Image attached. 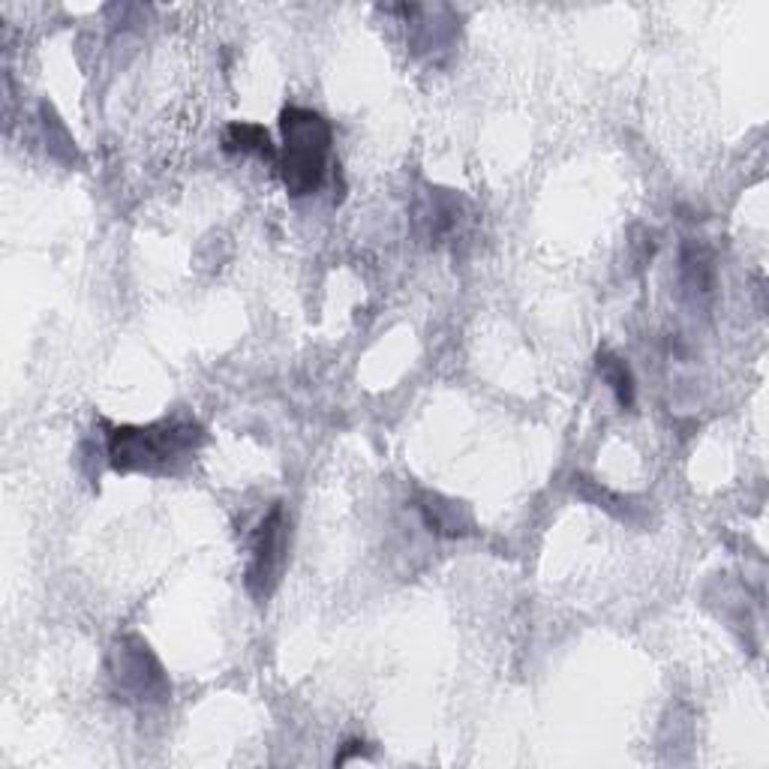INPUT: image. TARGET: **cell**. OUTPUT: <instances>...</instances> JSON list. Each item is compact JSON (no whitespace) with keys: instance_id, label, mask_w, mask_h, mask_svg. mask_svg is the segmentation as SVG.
<instances>
[{"instance_id":"obj_1","label":"cell","mask_w":769,"mask_h":769,"mask_svg":"<svg viewBox=\"0 0 769 769\" xmlns=\"http://www.w3.org/2000/svg\"><path fill=\"white\" fill-rule=\"evenodd\" d=\"M202 427L193 418H165L148 427H115L109 433V463L115 473H175L196 454Z\"/></svg>"},{"instance_id":"obj_2","label":"cell","mask_w":769,"mask_h":769,"mask_svg":"<svg viewBox=\"0 0 769 769\" xmlns=\"http://www.w3.org/2000/svg\"><path fill=\"white\" fill-rule=\"evenodd\" d=\"M283 132V154L277 160L280 177L286 184L289 196H310L322 187L328 172L331 156V127L319 111L289 106L280 115Z\"/></svg>"},{"instance_id":"obj_3","label":"cell","mask_w":769,"mask_h":769,"mask_svg":"<svg viewBox=\"0 0 769 769\" xmlns=\"http://www.w3.org/2000/svg\"><path fill=\"white\" fill-rule=\"evenodd\" d=\"M289 550V520L283 506H274L256 527L250 541V565H247V589L256 602H264L274 593Z\"/></svg>"},{"instance_id":"obj_4","label":"cell","mask_w":769,"mask_h":769,"mask_svg":"<svg viewBox=\"0 0 769 769\" xmlns=\"http://www.w3.org/2000/svg\"><path fill=\"white\" fill-rule=\"evenodd\" d=\"M111 676L136 701H163L169 694V680H165L160 661L154 659L148 643L139 638H123L115 643Z\"/></svg>"},{"instance_id":"obj_5","label":"cell","mask_w":769,"mask_h":769,"mask_svg":"<svg viewBox=\"0 0 769 769\" xmlns=\"http://www.w3.org/2000/svg\"><path fill=\"white\" fill-rule=\"evenodd\" d=\"M418 508H421V517H424L430 532H436V535L454 539V535H466L469 527H473V523H469V515L463 511V506L448 502V499H442V496H427Z\"/></svg>"},{"instance_id":"obj_6","label":"cell","mask_w":769,"mask_h":769,"mask_svg":"<svg viewBox=\"0 0 769 769\" xmlns=\"http://www.w3.org/2000/svg\"><path fill=\"white\" fill-rule=\"evenodd\" d=\"M223 148H226L229 154H256L262 156V160H280L277 148L271 144V136H268V130L259 127V123H229L226 132H223Z\"/></svg>"},{"instance_id":"obj_7","label":"cell","mask_w":769,"mask_h":769,"mask_svg":"<svg viewBox=\"0 0 769 769\" xmlns=\"http://www.w3.org/2000/svg\"><path fill=\"white\" fill-rule=\"evenodd\" d=\"M598 376L610 384V391L619 400V407L628 409L635 403V376L628 370V364L614 353L598 355Z\"/></svg>"},{"instance_id":"obj_8","label":"cell","mask_w":769,"mask_h":769,"mask_svg":"<svg viewBox=\"0 0 769 769\" xmlns=\"http://www.w3.org/2000/svg\"><path fill=\"white\" fill-rule=\"evenodd\" d=\"M682 286L694 295H710L713 292V262L701 250H685L682 253Z\"/></svg>"},{"instance_id":"obj_9","label":"cell","mask_w":769,"mask_h":769,"mask_svg":"<svg viewBox=\"0 0 769 769\" xmlns=\"http://www.w3.org/2000/svg\"><path fill=\"white\" fill-rule=\"evenodd\" d=\"M424 223H427L430 238H442L445 231L457 226V202L451 196H442V193H430Z\"/></svg>"}]
</instances>
